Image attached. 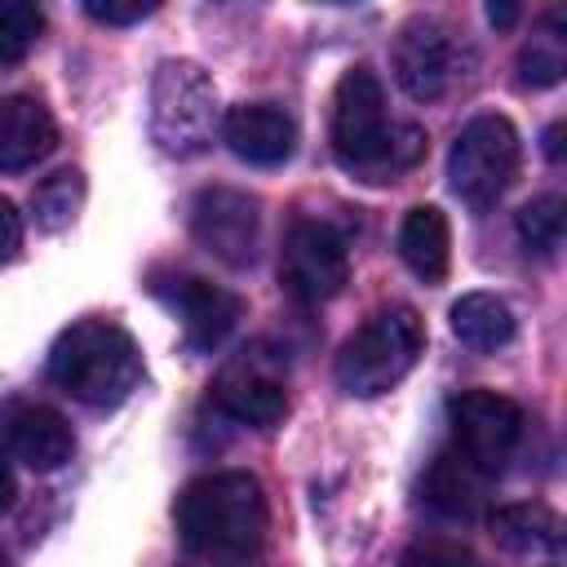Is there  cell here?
Masks as SVG:
<instances>
[{
    "mask_svg": "<svg viewBox=\"0 0 567 567\" xmlns=\"http://www.w3.org/2000/svg\"><path fill=\"white\" fill-rule=\"evenodd\" d=\"M567 71V31H563V9H549L545 22L536 27V35L527 40L523 58H518V75L523 84H536V89H549L558 84Z\"/></svg>",
    "mask_w": 567,
    "mask_h": 567,
    "instance_id": "ffe728a7",
    "label": "cell"
},
{
    "mask_svg": "<svg viewBox=\"0 0 567 567\" xmlns=\"http://www.w3.org/2000/svg\"><path fill=\"white\" fill-rule=\"evenodd\" d=\"M190 235L204 252H213L226 266H248L257 257L261 235V208L248 190L235 186H208L190 204Z\"/></svg>",
    "mask_w": 567,
    "mask_h": 567,
    "instance_id": "8fae6325",
    "label": "cell"
},
{
    "mask_svg": "<svg viewBox=\"0 0 567 567\" xmlns=\"http://www.w3.org/2000/svg\"><path fill=\"white\" fill-rule=\"evenodd\" d=\"M177 536L208 563H244L266 540V492L248 470H213L177 496Z\"/></svg>",
    "mask_w": 567,
    "mask_h": 567,
    "instance_id": "7a4b0ae2",
    "label": "cell"
},
{
    "mask_svg": "<svg viewBox=\"0 0 567 567\" xmlns=\"http://www.w3.org/2000/svg\"><path fill=\"white\" fill-rule=\"evenodd\" d=\"M399 257L403 266L425 279V284H439L447 275V261H452V230H447V217L434 208V204H416L403 226H399Z\"/></svg>",
    "mask_w": 567,
    "mask_h": 567,
    "instance_id": "e0dca14e",
    "label": "cell"
},
{
    "mask_svg": "<svg viewBox=\"0 0 567 567\" xmlns=\"http://www.w3.org/2000/svg\"><path fill=\"white\" fill-rule=\"evenodd\" d=\"M80 208H84V177L75 168H58L31 190V213L40 230H66Z\"/></svg>",
    "mask_w": 567,
    "mask_h": 567,
    "instance_id": "44dd1931",
    "label": "cell"
},
{
    "mask_svg": "<svg viewBox=\"0 0 567 567\" xmlns=\"http://www.w3.org/2000/svg\"><path fill=\"white\" fill-rule=\"evenodd\" d=\"M213 403L239 425L270 430L288 412V372L266 346H252L217 372Z\"/></svg>",
    "mask_w": 567,
    "mask_h": 567,
    "instance_id": "30bf717a",
    "label": "cell"
},
{
    "mask_svg": "<svg viewBox=\"0 0 567 567\" xmlns=\"http://www.w3.org/2000/svg\"><path fill=\"white\" fill-rule=\"evenodd\" d=\"M18 248H22V217H18V208L0 195V266L13 261Z\"/></svg>",
    "mask_w": 567,
    "mask_h": 567,
    "instance_id": "d4e9b609",
    "label": "cell"
},
{
    "mask_svg": "<svg viewBox=\"0 0 567 567\" xmlns=\"http://www.w3.org/2000/svg\"><path fill=\"white\" fill-rule=\"evenodd\" d=\"M49 381L84 408H120L142 381L137 341L111 319H80L49 350Z\"/></svg>",
    "mask_w": 567,
    "mask_h": 567,
    "instance_id": "3957f363",
    "label": "cell"
},
{
    "mask_svg": "<svg viewBox=\"0 0 567 567\" xmlns=\"http://www.w3.org/2000/svg\"><path fill=\"white\" fill-rule=\"evenodd\" d=\"M523 4H527V0H487V22H492L496 31H509V27L523 18Z\"/></svg>",
    "mask_w": 567,
    "mask_h": 567,
    "instance_id": "484cf974",
    "label": "cell"
},
{
    "mask_svg": "<svg viewBox=\"0 0 567 567\" xmlns=\"http://www.w3.org/2000/svg\"><path fill=\"white\" fill-rule=\"evenodd\" d=\"M221 133V106L208 71L199 62H159L151 80V137L164 155H199Z\"/></svg>",
    "mask_w": 567,
    "mask_h": 567,
    "instance_id": "5b68a950",
    "label": "cell"
},
{
    "mask_svg": "<svg viewBox=\"0 0 567 567\" xmlns=\"http://www.w3.org/2000/svg\"><path fill=\"white\" fill-rule=\"evenodd\" d=\"M558 137H563V124H554V128L545 133V155H549V159H558V155H563V146H558Z\"/></svg>",
    "mask_w": 567,
    "mask_h": 567,
    "instance_id": "83f0119b",
    "label": "cell"
},
{
    "mask_svg": "<svg viewBox=\"0 0 567 567\" xmlns=\"http://www.w3.org/2000/svg\"><path fill=\"white\" fill-rule=\"evenodd\" d=\"M487 487H492V474H487L483 465H474L456 443L443 447V452L430 461L425 478H421L425 505H430L434 514H443V518H474V514H483Z\"/></svg>",
    "mask_w": 567,
    "mask_h": 567,
    "instance_id": "5bb4252c",
    "label": "cell"
},
{
    "mask_svg": "<svg viewBox=\"0 0 567 567\" xmlns=\"http://www.w3.org/2000/svg\"><path fill=\"white\" fill-rule=\"evenodd\" d=\"M332 155L359 182H394L425 155V133L385 115L381 80L368 66H350L332 93Z\"/></svg>",
    "mask_w": 567,
    "mask_h": 567,
    "instance_id": "6da1fadb",
    "label": "cell"
},
{
    "mask_svg": "<svg viewBox=\"0 0 567 567\" xmlns=\"http://www.w3.org/2000/svg\"><path fill=\"white\" fill-rule=\"evenodd\" d=\"M452 332L478 350V354H492L501 346L514 341V310L492 297V292H465L456 306H452Z\"/></svg>",
    "mask_w": 567,
    "mask_h": 567,
    "instance_id": "d6986e66",
    "label": "cell"
},
{
    "mask_svg": "<svg viewBox=\"0 0 567 567\" xmlns=\"http://www.w3.org/2000/svg\"><path fill=\"white\" fill-rule=\"evenodd\" d=\"M0 567H4V554H0Z\"/></svg>",
    "mask_w": 567,
    "mask_h": 567,
    "instance_id": "f1b7e54d",
    "label": "cell"
},
{
    "mask_svg": "<svg viewBox=\"0 0 567 567\" xmlns=\"http://www.w3.org/2000/svg\"><path fill=\"white\" fill-rule=\"evenodd\" d=\"M13 496H18V478H13V465H9V452L0 447V514L13 505Z\"/></svg>",
    "mask_w": 567,
    "mask_h": 567,
    "instance_id": "4316f807",
    "label": "cell"
},
{
    "mask_svg": "<svg viewBox=\"0 0 567 567\" xmlns=\"http://www.w3.org/2000/svg\"><path fill=\"white\" fill-rule=\"evenodd\" d=\"M447 425L452 443L496 478L523 439V408L496 390H461L447 399Z\"/></svg>",
    "mask_w": 567,
    "mask_h": 567,
    "instance_id": "9c48e42d",
    "label": "cell"
},
{
    "mask_svg": "<svg viewBox=\"0 0 567 567\" xmlns=\"http://www.w3.org/2000/svg\"><path fill=\"white\" fill-rule=\"evenodd\" d=\"M487 527L496 545H505L509 554H532V558L563 554V523L545 505H505L487 518Z\"/></svg>",
    "mask_w": 567,
    "mask_h": 567,
    "instance_id": "ac0fdd59",
    "label": "cell"
},
{
    "mask_svg": "<svg viewBox=\"0 0 567 567\" xmlns=\"http://www.w3.org/2000/svg\"><path fill=\"white\" fill-rule=\"evenodd\" d=\"M421 350H425V328H421L416 310L385 306L341 341L337 385L354 399H377L416 368Z\"/></svg>",
    "mask_w": 567,
    "mask_h": 567,
    "instance_id": "277c9868",
    "label": "cell"
},
{
    "mask_svg": "<svg viewBox=\"0 0 567 567\" xmlns=\"http://www.w3.org/2000/svg\"><path fill=\"white\" fill-rule=\"evenodd\" d=\"M394 80L412 102H439L465 75V49L439 18H408L390 49Z\"/></svg>",
    "mask_w": 567,
    "mask_h": 567,
    "instance_id": "ba28073f",
    "label": "cell"
},
{
    "mask_svg": "<svg viewBox=\"0 0 567 567\" xmlns=\"http://www.w3.org/2000/svg\"><path fill=\"white\" fill-rule=\"evenodd\" d=\"M4 443H9V452L27 470H40V474L66 465L71 452H75V434H71L66 416L53 412V408H44V403L13 408L9 421H4Z\"/></svg>",
    "mask_w": 567,
    "mask_h": 567,
    "instance_id": "9a60e30c",
    "label": "cell"
},
{
    "mask_svg": "<svg viewBox=\"0 0 567 567\" xmlns=\"http://www.w3.org/2000/svg\"><path fill=\"white\" fill-rule=\"evenodd\" d=\"M80 4H84V13H89L93 22H102V27H133V22L151 18L164 0H80Z\"/></svg>",
    "mask_w": 567,
    "mask_h": 567,
    "instance_id": "cb8c5ba5",
    "label": "cell"
},
{
    "mask_svg": "<svg viewBox=\"0 0 567 567\" xmlns=\"http://www.w3.org/2000/svg\"><path fill=\"white\" fill-rule=\"evenodd\" d=\"M44 31V0H0V62H22Z\"/></svg>",
    "mask_w": 567,
    "mask_h": 567,
    "instance_id": "603a6c76",
    "label": "cell"
},
{
    "mask_svg": "<svg viewBox=\"0 0 567 567\" xmlns=\"http://www.w3.org/2000/svg\"><path fill=\"white\" fill-rule=\"evenodd\" d=\"M155 297L182 319V337H186V346L195 354L217 350L235 332V323L244 315V306H239V297L230 288L208 284L199 275H173V279L155 284Z\"/></svg>",
    "mask_w": 567,
    "mask_h": 567,
    "instance_id": "7c38bea8",
    "label": "cell"
},
{
    "mask_svg": "<svg viewBox=\"0 0 567 567\" xmlns=\"http://www.w3.org/2000/svg\"><path fill=\"white\" fill-rule=\"evenodd\" d=\"M58 146V124L44 102L13 93L0 97V173H22Z\"/></svg>",
    "mask_w": 567,
    "mask_h": 567,
    "instance_id": "2e32d148",
    "label": "cell"
},
{
    "mask_svg": "<svg viewBox=\"0 0 567 567\" xmlns=\"http://www.w3.org/2000/svg\"><path fill=\"white\" fill-rule=\"evenodd\" d=\"M221 142L257 168H275L297 151V120L275 102H244L221 115Z\"/></svg>",
    "mask_w": 567,
    "mask_h": 567,
    "instance_id": "4fadbf2b",
    "label": "cell"
},
{
    "mask_svg": "<svg viewBox=\"0 0 567 567\" xmlns=\"http://www.w3.org/2000/svg\"><path fill=\"white\" fill-rule=\"evenodd\" d=\"M518 173V133L505 115H474L452 151H447V182L470 208H492Z\"/></svg>",
    "mask_w": 567,
    "mask_h": 567,
    "instance_id": "8992f818",
    "label": "cell"
},
{
    "mask_svg": "<svg viewBox=\"0 0 567 567\" xmlns=\"http://www.w3.org/2000/svg\"><path fill=\"white\" fill-rule=\"evenodd\" d=\"M328 4H341V0H328Z\"/></svg>",
    "mask_w": 567,
    "mask_h": 567,
    "instance_id": "f546056e",
    "label": "cell"
},
{
    "mask_svg": "<svg viewBox=\"0 0 567 567\" xmlns=\"http://www.w3.org/2000/svg\"><path fill=\"white\" fill-rule=\"evenodd\" d=\"M518 239L527 252H540V257H554L563 248V230H567V204L563 195H540L532 204L518 208Z\"/></svg>",
    "mask_w": 567,
    "mask_h": 567,
    "instance_id": "7402d4cb",
    "label": "cell"
},
{
    "mask_svg": "<svg viewBox=\"0 0 567 567\" xmlns=\"http://www.w3.org/2000/svg\"><path fill=\"white\" fill-rule=\"evenodd\" d=\"M350 279L346 235L328 221H292L279 248V284L292 301L319 306L332 301Z\"/></svg>",
    "mask_w": 567,
    "mask_h": 567,
    "instance_id": "52a82bcc",
    "label": "cell"
}]
</instances>
